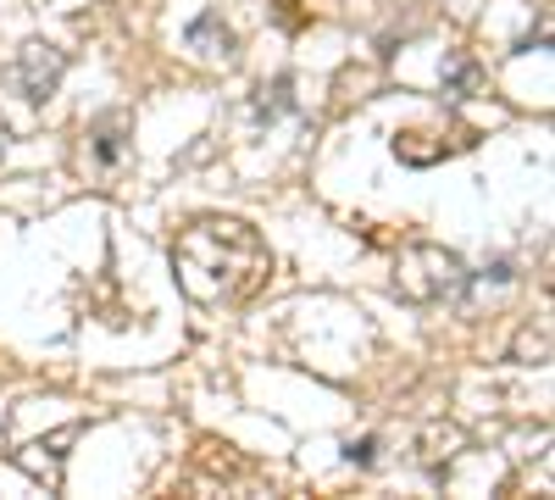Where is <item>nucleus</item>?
<instances>
[{
	"label": "nucleus",
	"instance_id": "nucleus-9",
	"mask_svg": "<svg viewBox=\"0 0 555 500\" xmlns=\"http://www.w3.org/2000/svg\"><path fill=\"white\" fill-rule=\"evenodd\" d=\"M350 462H356V467H373V462H378V439H361V445H350Z\"/></svg>",
	"mask_w": 555,
	"mask_h": 500
},
{
	"label": "nucleus",
	"instance_id": "nucleus-5",
	"mask_svg": "<svg viewBox=\"0 0 555 500\" xmlns=\"http://www.w3.org/2000/svg\"><path fill=\"white\" fill-rule=\"evenodd\" d=\"M461 450H467V434H461L455 423H428L423 439H416V467L444 473V462H455Z\"/></svg>",
	"mask_w": 555,
	"mask_h": 500
},
{
	"label": "nucleus",
	"instance_id": "nucleus-1",
	"mask_svg": "<svg viewBox=\"0 0 555 500\" xmlns=\"http://www.w3.org/2000/svg\"><path fill=\"white\" fill-rule=\"evenodd\" d=\"M172 279L195 306H240L272 279V251L240 217H195L172 240Z\"/></svg>",
	"mask_w": 555,
	"mask_h": 500
},
{
	"label": "nucleus",
	"instance_id": "nucleus-6",
	"mask_svg": "<svg viewBox=\"0 0 555 500\" xmlns=\"http://www.w3.org/2000/svg\"><path fill=\"white\" fill-rule=\"evenodd\" d=\"M439 78H444V95H455V101H473L478 89H483V67H478V56H467V51H450Z\"/></svg>",
	"mask_w": 555,
	"mask_h": 500
},
{
	"label": "nucleus",
	"instance_id": "nucleus-2",
	"mask_svg": "<svg viewBox=\"0 0 555 500\" xmlns=\"http://www.w3.org/2000/svg\"><path fill=\"white\" fill-rule=\"evenodd\" d=\"M473 284V272L467 261H461L455 251L444 245H428V240H416L395 256V295L400 300H416V306H434V300H450Z\"/></svg>",
	"mask_w": 555,
	"mask_h": 500
},
{
	"label": "nucleus",
	"instance_id": "nucleus-8",
	"mask_svg": "<svg viewBox=\"0 0 555 500\" xmlns=\"http://www.w3.org/2000/svg\"><path fill=\"white\" fill-rule=\"evenodd\" d=\"M250 112H256L261 123H272V117L295 112V84H289V78H272V84H261V89H256V101H250Z\"/></svg>",
	"mask_w": 555,
	"mask_h": 500
},
{
	"label": "nucleus",
	"instance_id": "nucleus-7",
	"mask_svg": "<svg viewBox=\"0 0 555 500\" xmlns=\"http://www.w3.org/2000/svg\"><path fill=\"white\" fill-rule=\"evenodd\" d=\"M89 140H95V162L117 167V162H122V151H128V117H122V112L101 117L95 128H89Z\"/></svg>",
	"mask_w": 555,
	"mask_h": 500
},
{
	"label": "nucleus",
	"instance_id": "nucleus-3",
	"mask_svg": "<svg viewBox=\"0 0 555 500\" xmlns=\"http://www.w3.org/2000/svg\"><path fill=\"white\" fill-rule=\"evenodd\" d=\"M67 78V51H56L51 39H28L23 51L12 56V84L23 89V101H51L56 84Z\"/></svg>",
	"mask_w": 555,
	"mask_h": 500
},
{
	"label": "nucleus",
	"instance_id": "nucleus-4",
	"mask_svg": "<svg viewBox=\"0 0 555 500\" xmlns=\"http://www.w3.org/2000/svg\"><path fill=\"white\" fill-rule=\"evenodd\" d=\"M183 44H190L195 62H206V67H234L240 62V34L222 12H201L190 28H183Z\"/></svg>",
	"mask_w": 555,
	"mask_h": 500
}]
</instances>
